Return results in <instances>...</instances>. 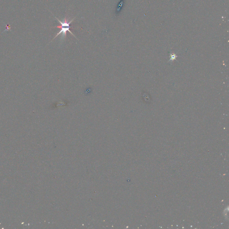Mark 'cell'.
Masks as SVG:
<instances>
[{
  "label": "cell",
  "mask_w": 229,
  "mask_h": 229,
  "mask_svg": "<svg viewBox=\"0 0 229 229\" xmlns=\"http://www.w3.org/2000/svg\"><path fill=\"white\" fill-rule=\"evenodd\" d=\"M55 18L57 19V20H58V21L59 22V23H60L61 24V25L60 26H55V27H56V28H58L61 29V30L60 32L58 33L57 34V35H56V36L54 38V39H53L56 38L59 35H61V40H63V39L65 38V36H66V32L67 31H69L70 33H71L72 35H73V36L75 37V35H73V34L72 33V32H71V30H70V29H71V28H73V26H70V25L71 24V23L73 21V20L75 19V18H73V19H72L70 21H69V19L66 18H65V19H64L63 21H61L60 20H59V19L58 18H57V17H55Z\"/></svg>",
  "instance_id": "6da1fadb"
},
{
  "label": "cell",
  "mask_w": 229,
  "mask_h": 229,
  "mask_svg": "<svg viewBox=\"0 0 229 229\" xmlns=\"http://www.w3.org/2000/svg\"><path fill=\"white\" fill-rule=\"evenodd\" d=\"M170 55H171V58H170V60H174L176 58V57H177V56H176L175 55L171 54Z\"/></svg>",
  "instance_id": "7a4b0ae2"
}]
</instances>
